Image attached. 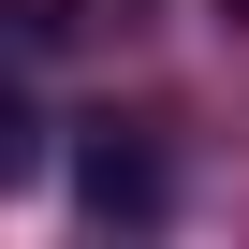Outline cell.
<instances>
[{
    "label": "cell",
    "instance_id": "cell-1",
    "mask_svg": "<svg viewBox=\"0 0 249 249\" xmlns=\"http://www.w3.org/2000/svg\"><path fill=\"white\" fill-rule=\"evenodd\" d=\"M73 191H88V220H161V161L132 132H88L73 147Z\"/></svg>",
    "mask_w": 249,
    "mask_h": 249
},
{
    "label": "cell",
    "instance_id": "cell-2",
    "mask_svg": "<svg viewBox=\"0 0 249 249\" xmlns=\"http://www.w3.org/2000/svg\"><path fill=\"white\" fill-rule=\"evenodd\" d=\"M30 176H44V117L0 88V191H30Z\"/></svg>",
    "mask_w": 249,
    "mask_h": 249
},
{
    "label": "cell",
    "instance_id": "cell-3",
    "mask_svg": "<svg viewBox=\"0 0 249 249\" xmlns=\"http://www.w3.org/2000/svg\"><path fill=\"white\" fill-rule=\"evenodd\" d=\"M73 30H88L73 0H15V44H30V59H44V44H73Z\"/></svg>",
    "mask_w": 249,
    "mask_h": 249
}]
</instances>
